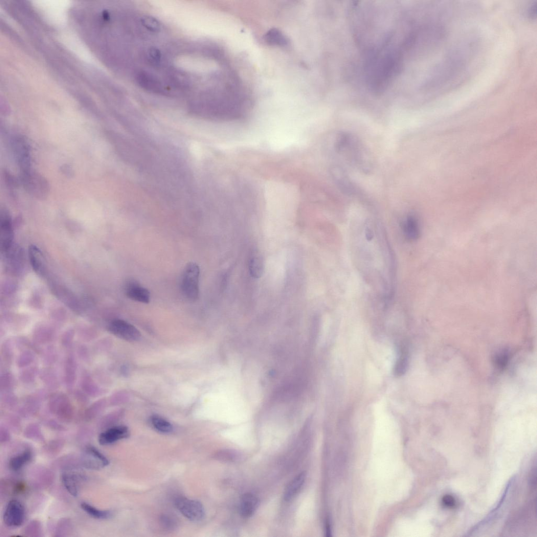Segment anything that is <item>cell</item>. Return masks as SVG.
<instances>
[{
  "label": "cell",
  "instance_id": "cell-1",
  "mask_svg": "<svg viewBox=\"0 0 537 537\" xmlns=\"http://www.w3.org/2000/svg\"><path fill=\"white\" fill-rule=\"evenodd\" d=\"M334 148L338 154L353 166L365 173L371 170L370 154L359 139L352 134L341 132L336 136Z\"/></svg>",
  "mask_w": 537,
  "mask_h": 537
},
{
  "label": "cell",
  "instance_id": "cell-2",
  "mask_svg": "<svg viewBox=\"0 0 537 537\" xmlns=\"http://www.w3.org/2000/svg\"><path fill=\"white\" fill-rule=\"evenodd\" d=\"M21 179L23 187L30 195L38 199H44L49 195V181L41 174L31 169L22 172Z\"/></svg>",
  "mask_w": 537,
  "mask_h": 537
},
{
  "label": "cell",
  "instance_id": "cell-3",
  "mask_svg": "<svg viewBox=\"0 0 537 537\" xmlns=\"http://www.w3.org/2000/svg\"><path fill=\"white\" fill-rule=\"evenodd\" d=\"M200 268L195 263H190L182 275L180 287L182 293L190 301H196L199 297Z\"/></svg>",
  "mask_w": 537,
  "mask_h": 537
},
{
  "label": "cell",
  "instance_id": "cell-4",
  "mask_svg": "<svg viewBox=\"0 0 537 537\" xmlns=\"http://www.w3.org/2000/svg\"><path fill=\"white\" fill-rule=\"evenodd\" d=\"M12 147L16 161L22 173L31 170V152L25 139L21 136L14 137Z\"/></svg>",
  "mask_w": 537,
  "mask_h": 537
},
{
  "label": "cell",
  "instance_id": "cell-5",
  "mask_svg": "<svg viewBox=\"0 0 537 537\" xmlns=\"http://www.w3.org/2000/svg\"><path fill=\"white\" fill-rule=\"evenodd\" d=\"M175 503L178 510L190 521H199L205 516L204 507L197 501L180 497L177 498Z\"/></svg>",
  "mask_w": 537,
  "mask_h": 537
},
{
  "label": "cell",
  "instance_id": "cell-6",
  "mask_svg": "<svg viewBox=\"0 0 537 537\" xmlns=\"http://www.w3.org/2000/svg\"><path fill=\"white\" fill-rule=\"evenodd\" d=\"M108 330L119 338L129 342L138 341L141 338V333L136 327L120 319L112 320L109 324Z\"/></svg>",
  "mask_w": 537,
  "mask_h": 537
},
{
  "label": "cell",
  "instance_id": "cell-7",
  "mask_svg": "<svg viewBox=\"0 0 537 537\" xmlns=\"http://www.w3.org/2000/svg\"><path fill=\"white\" fill-rule=\"evenodd\" d=\"M25 511L23 504L18 501H9L3 515V521L8 527L21 526L25 520Z\"/></svg>",
  "mask_w": 537,
  "mask_h": 537
},
{
  "label": "cell",
  "instance_id": "cell-8",
  "mask_svg": "<svg viewBox=\"0 0 537 537\" xmlns=\"http://www.w3.org/2000/svg\"><path fill=\"white\" fill-rule=\"evenodd\" d=\"M82 463L86 468L98 470L109 464V460L92 446L86 447L83 453Z\"/></svg>",
  "mask_w": 537,
  "mask_h": 537
},
{
  "label": "cell",
  "instance_id": "cell-9",
  "mask_svg": "<svg viewBox=\"0 0 537 537\" xmlns=\"http://www.w3.org/2000/svg\"><path fill=\"white\" fill-rule=\"evenodd\" d=\"M136 80L142 89L156 94L166 93L164 84L158 77L146 71H140L136 73Z\"/></svg>",
  "mask_w": 537,
  "mask_h": 537
},
{
  "label": "cell",
  "instance_id": "cell-10",
  "mask_svg": "<svg viewBox=\"0 0 537 537\" xmlns=\"http://www.w3.org/2000/svg\"><path fill=\"white\" fill-rule=\"evenodd\" d=\"M48 407L54 413L62 417L70 416L73 414V406L71 400L63 393L52 395L48 402Z\"/></svg>",
  "mask_w": 537,
  "mask_h": 537
},
{
  "label": "cell",
  "instance_id": "cell-11",
  "mask_svg": "<svg viewBox=\"0 0 537 537\" xmlns=\"http://www.w3.org/2000/svg\"><path fill=\"white\" fill-rule=\"evenodd\" d=\"M13 231L11 219L5 210L2 211L0 217V241L1 249L6 252L12 246Z\"/></svg>",
  "mask_w": 537,
  "mask_h": 537
},
{
  "label": "cell",
  "instance_id": "cell-12",
  "mask_svg": "<svg viewBox=\"0 0 537 537\" xmlns=\"http://www.w3.org/2000/svg\"><path fill=\"white\" fill-rule=\"evenodd\" d=\"M129 435V430L127 427H113L101 433L99 436L98 441L100 445L107 446L119 440L127 438Z\"/></svg>",
  "mask_w": 537,
  "mask_h": 537
},
{
  "label": "cell",
  "instance_id": "cell-13",
  "mask_svg": "<svg viewBox=\"0 0 537 537\" xmlns=\"http://www.w3.org/2000/svg\"><path fill=\"white\" fill-rule=\"evenodd\" d=\"M125 293L128 298L133 301L143 303H148L150 301L149 290L136 281H131L126 284Z\"/></svg>",
  "mask_w": 537,
  "mask_h": 537
},
{
  "label": "cell",
  "instance_id": "cell-14",
  "mask_svg": "<svg viewBox=\"0 0 537 537\" xmlns=\"http://www.w3.org/2000/svg\"><path fill=\"white\" fill-rule=\"evenodd\" d=\"M259 505L260 501L258 497L253 494L247 493L242 498L239 506L240 512L244 517H251L256 512Z\"/></svg>",
  "mask_w": 537,
  "mask_h": 537
},
{
  "label": "cell",
  "instance_id": "cell-15",
  "mask_svg": "<svg viewBox=\"0 0 537 537\" xmlns=\"http://www.w3.org/2000/svg\"><path fill=\"white\" fill-rule=\"evenodd\" d=\"M77 363L73 354H70L64 362V380L69 389H72L76 378Z\"/></svg>",
  "mask_w": 537,
  "mask_h": 537
},
{
  "label": "cell",
  "instance_id": "cell-16",
  "mask_svg": "<svg viewBox=\"0 0 537 537\" xmlns=\"http://www.w3.org/2000/svg\"><path fill=\"white\" fill-rule=\"evenodd\" d=\"M306 475L302 472L295 476L285 489L284 499L286 502L291 501L301 491L305 481Z\"/></svg>",
  "mask_w": 537,
  "mask_h": 537
},
{
  "label": "cell",
  "instance_id": "cell-17",
  "mask_svg": "<svg viewBox=\"0 0 537 537\" xmlns=\"http://www.w3.org/2000/svg\"><path fill=\"white\" fill-rule=\"evenodd\" d=\"M249 272L255 278H260L264 273V262L262 255L255 251L252 253L248 262Z\"/></svg>",
  "mask_w": 537,
  "mask_h": 537
},
{
  "label": "cell",
  "instance_id": "cell-18",
  "mask_svg": "<svg viewBox=\"0 0 537 537\" xmlns=\"http://www.w3.org/2000/svg\"><path fill=\"white\" fill-rule=\"evenodd\" d=\"M81 386L83 391L88 396L95 397L101 394V390L88 372L84 371L82 374Z\"/></svg>",
  "mask_w": 537,
  "mask_h": 537
},
{
  "label": "cell",
  "instance_id": "cell-19",
  "mask_svg": "<svg viewBox=\"0 0 537 537\" xmlns=\"http://www.w3.org/2000/svg\"><path fill=\"white\" fill-rule=\"evenodd\" d=\"M29 258L32 268L38 274L42 275L44 272L45 264L41 252L35 246H31L29 248Z\"/></svg>",
  "mask_w": 537,
  "mask_h": 537
},
{
  "label": "cell",
  "instance_id": "cell-20",
  "mask_svg": "<svg viewBox=\"0 0 537 537\" xmlns=\"http://www.w3.org/2000/svg\"><path fill=\"white\" fill-rule=\"evenodd\" d=\"M332 175L336 180V183H337L344 191L352 193L354 187L344 170L337 166L332 169Z\"/></svg>",
  "mask_w": 537,
  "mask_h": 537
},
{
  "label": "cell",
  "instance_id": "cell-21",
  "mask_svg": "<svg viewBox=\"0 0 537 537\" xmlns=\"http://www.w3.org/2000/svg\"><path fill=\"white\" fill-rule=\"evenodd\" d=\"M404 231L406 237L410 241L418 239L420 231L417 218L413 215L408 216L404 224Z\"/></svg>",
  "mask_w": 537,
  "mask_h": 537
},
{
  "label": "cell",
  "instance_id": "cell-22",
  "mask_svg": "<svg viewBox=\"0 0 537 537\" xmlns=\"http://www.w3.org/2000/svg\"><path fill=\"white\" fill-rule=\"evenodd\" d=\"M63 484L71 495L77 496L79 494V477L68 472H64L62 476Z\"/></svg>",
  "mask_w": 537,
  "mask_h": 537
},
{
  "label": "cell",
  "instance_id": "cell-23",
  "mask_svg": "<svg viewBox=\"0 0 537 537\" xmlns=\"http://www.w3.org/2000/svg\"><path fill=\"white\" fill-rule=\"evenodd\" d=\"M32 458V453L31 450L26 449L21 454L12 457L9 462V467L12 471H18L29 462Z\"/></svg>",
  "mask_w": 537,
  "mask_h": 537
},
{
  "label": "cell",
  "instance_id": "cell-24",
  "mask_svg": "<svg viewBox=\"0 0 537 537\" xmlns=\"http://www.w3.org/2000/svg\"><path fill=\"white\" fill-rule=\"evenodd\" d=\"M81 507L86 513L95 519L107 520L110 519L112 516V514L110 511L98 510L97 508L88 503H83L81 504Z\"/></svg>",
  "mask_w": 537,
  "mask_h": 537
},
{
  "label": "cell",
  "instance_id": "cell-25",
  "mask_svg": "<svg viewBox=\"0 0 537 537\" xmlns=\"http://www.w3.org/2000/svg\"><path fill=\"white\" fill-rule=\"evenodd\" d=\"M42 380L46 386L50 389H54L59 386L58 378L55 372L51 369H44L41 373Z\"/></svg>",
  "mask_w": 537,
  "mask_h": 537
},
{
  "label": "cell",
  "instance_id": "cell-26",
  "mask_svg": "<svg viewBox=\"0 0 537 537\" xmlns=\"http://www.w3.org/2000/svg\"><path fill=\"white\" fill-rule=\"evenodd\" d=\"M13 353L10 342H5L1 349V366L5 368L11 365Z\"/></svg>",
  "mask_w": 537,
  "mask_h": 537
},
{
  "label": "cell",
  "instance_id": "cell-27",
  "mask_svg": "<svg viewBox=\"0 0 537 537\" xmlns=\"http://www.w3.org/2000/svg\"><path fill=\"white\" fill-rule=\"evenodd\" d=\"M151 421L153 426L161 433H170L173 430V426L169 422L158 416H153Z\"/></svg>",
  "mask_w": 537,
  "mask_h": 537
},
{
  "label": "cell",
  "instance_id": "cell-28",
  "mask_svg": "<svg viewBox=\"0 0 537 537\" xmlns=\"http://www.w3.org/2000/svg\"><path fill=\"white\" fill-rule=\"evenodd\" d=\"M35 359L34 353L30 350H24L19 355L16 364L19 368H25L30 366Z\"/></svg>",
  "mask_w": 537,
  "mask_h": 537
},
{
  "label": "cell",
  "instance_id": "cell-29",
  "mask_svg": "<svg viewBox=\"0 0 537 537\" xmlns=\"http://www.w3.org/2000/svg\"><path fill=\"white\" fill-rule=\"evenodd\" d=\"M408 364L407 353L404 351H402L395 366V375L397 376L404 375L407 370Z\"/></svg>",
  "mask_w": 537,
  "mask_h": 537
},
{
  "label": "cell",
  "instance_id": "cell-30",
  "mask_svg": "<svg viewBox=\"0 0 537 537\" xmlns=\"http://www.w3.org/2000/svg\"><path fill=\"white\" fill-rule=\"evenodd\" d=\"M14 385V380L11 373L4 372L1 374L0 380L1 392L12 391Z\"/></svg>",
  "mask_w": 537,
  "mask_h": 537
},
{
  "label": "cell",
  "instance_id": "cell-31",
  "mask_svg": "<svg viewBox=\"0 0 537 537\" xmlns=\"http://www.w3.org/2000/svg\"><path fill=\"white\" fill-rule=\"evenodd\" d=\"M41 397L40 395H30L26 397L23 407V410L27 411L35 412L41 407Z\"/></svg>",
  "mask_w": 537,
  "mask_h": 537
},
{
  "label": "cell",
  "instance_id": "cell-32",
  "mask_svg": "<svg viewBox=\"0 0 537 537\" xmlns=\"http://www.w3.org/2000/svg\"><path fill=\"white\" fill-rule=\"evenodd\" d=\"M25 368L20 373V379L23 383L30 384L35 380L38 375V369L35 366Z\"/></svg>",
  "mask_w": 537,
  "mask_h": 537
},
{
  "label": "cell",
  "instance_id": "cell-33",
  "mask_svg": "<svg viewBox=\"0 0 537 537\" xmlns=\"http://www.w3.org/2000/svg\"><path fill=\"white\" fill-rule=\"evenodd\" d=\"M54 333L49 330L37 331L33 336L34 342L39 344L49 343L54 340Z\"/></svg>",
  "mask_w": 537,
  "mask_h": 537
},
{
  "label": "cell",
  "instance_id": "cell-34",
  "mask_svg": "<svg viewBox=\"0 0 537 537\" xmlns=\"http://www.w3.org/2000/svg\"><path fill=\"white\" fill-rule=\"evenodd\" d=\"M142 25L150 32H158L160 29L159 22L154 17L150 16L143 17L141 19Z\"/></svg>",
  "mask_w": 537,
  "mask_h": 537
},
{
  "label": "cell",
  "instance_id": "cell-35",
  "mask_svg": "<svg viewBox=\"0 0 537 537\" xmlns=\"http://www.w3.org/2000/svg\"><path fill=\"white\" fill-rule=\"evenodd\" d=\"M105 403L104 399H100L94 402L86 411V415L89 417H92L99 415L105 407Z\"/></svg>",
  "mask_w": 537,
  "mask_h": 537
},
{
  "label": "cell",
  "instance_id": "cell-36",
  "mask_svg": "<svg viewBox=\"0 0 537 537\" xmlns=\"http://www.w3.org/2000/svg\"><path fill=\"white\" fill-rule=\"evenodd\" d=\"M1 401L6 407H15L17 404L16 397L12 391L1 393Z\"/></svg>",
  "mask_w": 537,
  "mask_h": 537
},
{
  "label": "cell",
  "instance_id": "cell-37",
  "mask_svg": "<svg viewBox=\"0 0 537 537\" xmlns=\"http://www.w3.org/2000/svg\"><path fill=\"white\" fill-rule=\"evenodd\" d=\"M74 332L72 331H67L62 336L61 343L63 347L69 349L72 348L75 337Z\"/></svg>",
  "mask_w": 537,
  "mask_h": 537
},
{
  "label": "cell",
  "instance_id": "cell-38",
  "mask_svg": "<svg viewBox=\"0 0 537 537\" xmlns=\"http://www.w3.org/2000/svg\"><path fill=\"white\" fill-rule=\"evenodd\" d=\"M44 360L46 364L51 365L56 362L57 360V353L55 349L53 347L47 348L44 353Z\"/></svg>",
  "mask_w": 537,
  "mask_h": 537
},
{
  "label": "cell",
  "instance_id": "cell-39",
  "mask_svg": "<svg viewBox=\"0 0 537 537\" xmlns=\"http://www.w3.org/2000/svg\"><path fill=\"white\" fill-rule=\"evenodd\" d=\"M443 505L448 508H453L456 506L455 498L451 495H445L443 498Z\"/></svg>",
  "mask_w": 537,
  "mask_h": 537
},
{
  "label": "cell",
  "instance_id": "cell-40",
  "mask_svg": "<svg viewBox=\"0 0 537 537\" xmlns=\"http://www.w3.org/2000/svg\"><path fill=\"white\" fill-rule=\"evenodd\" d=\"M75 398L82 404H86L88 402V399L85 393L81 391H76L75 394Z\"/></svg>",
  "mask_w": 537,
  "mask_h": 537
},
{
  "label": "cell",
  "instance_id": "cell-41",
  "mask_svg": "<svg viewBox=\"0 0 537 537\" xmlns=\"http://www.w3.org/2000/svg\"><path fill=\"white\" fill-rule=\"evenodd\" d=\"M80 347H80L79 349V352L80 355H81V357L84 359L88 358L89 354L88 353V349L86 348L85 346H82V345Z\"/></svg>",
  "mask_w": 537,
  "mask_h": 537
},
{
  "label": "cell",
  "instance_id": "cell-42",
  "mask_svg": "<svg viewBox=\"0 0 537 537\" xmlns=\"http://www.w3.org/2000/svg\"><path fill=\"white\" fill-rule=\"evenodd\" d=\"M62 171H63V173L67 176H72L73 175V170L69 166H63Z\"/></svg>",
  "mask_w": 537,
  "mask_h": 537
},
{
  "label": "cell",
  "instance_id": "cell-43",
  "mask_svg": "<svg viewBox=\"0 0 537 537\" xmlns=\"http://www.w3.org/2000/svg\"><path fill=\"white\" fill-rule=\"evenodd\" d=\"M365 236L367 240H368V241H371V240L373 238V232L372 231V230L369 227H367L366 228Z\"/></svg>",
  "mask_w": 537,
  "mask_h": 537
}]
</instances>
